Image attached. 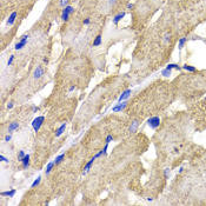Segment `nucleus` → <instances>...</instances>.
Returning <instances> with one entry per match:
<instances>
[{"mask_svg": "<svg viewBox=\"0 0 206 206\" xmlns=\"http://www.w3.org/2000/svg\"><path fill=\"white\" fill-rule=\"evenodd\" d=\"M28 38H30V35H28L27 33L22 34L21 37H20V39H19V41L16 44V46H14V48H16L17 51H20V49H22L25 46H26V45H27Z\"/></svg>", "mask_w": 206, "mask_h": 206, "instance_id": "obj_1", "label": "nucleus"}, {"mask_svg": "<svg viewBox=\"0 0 206 206\" xmlns=\"http://www.w3.org/2000/svg\"><path fill=\"white\" fill-rule=\"evenodd\" d=\"M44 121H45V117L44 115H39V117L34 118L33 121H32V127H33L34 132H38L40 130V127L43 126Z\"/></svg>", "mask_w": 206, "mask_h": 206, "instance_id": "obj_2", "label": "nucleus"}, {"mask_svg": "<svg viewBox=\"0 0 206 206\" xmlns=\"http://www.w3.org/2000/svg\"><path fill=\"white\" fill-rule=\"evenodd\" d=\"M73 12H74L73 6H68L67 5L66 7H64V9H62V12H61V20L62 21H68V18H70V16Z\"/></svg>", "mask_w": 206, "mask_h": 206, "instance_id": "obj_3", "label": "nucleus"}, {"mask_svg": "<svg viewBox=\"0 0 206 206\" xmlns=\"http://www.w3.org/2000/svg\"><path fill=\"white\" fill-rule=\"evenodd\" d=\"M147 125L151 127V128H158L160 126V118L159 117H151L150 119L147 120Z\"/></svg>", "mask_w": 206, "mask_h": 206, "instance_id": "obj_4", "label": "nucleus"}, {"mask_svg": "<svg viewBox=\"0 0 206 206\" xmlns=\"http://www.w3.org/2000/svg\"><path fill=\"white\" fill-rule=\"evenodd\" d=\"M127 104L128 102L126 101V100H124V101L119 102V104H117L114 107H112V112H114V113H117V112H121L125 110V107L127 106Z\"/></svg>", "mask_w": 206, "mask_h": 206, "instance_id": "obj_5", "label": "nucleus"}, {"mask_svg": "<svg viewBox=\"0 0 206 206\" xmlns=\"http://www.w3.org/2000/svg\"><path fill=\"white\" fill-rule=\"evenodd\" d=\"M45 74V71H44L43 66H37V68L34 70V73H33V77L34 79H40Z\"/></svg>", "mask_w": 206, "mask_h": 206, "instance_id": "obj_6", "label": "nucleus"}, {"mask_svg": "<svg viewBox=\"0 0 206 206\" xmlns=\"http://www.w3.org/2000/svg\"><path fill=\"white\" fill-rule=\"evenodd\" d=\"M132 94V89L131 88H128V89H125L121 94H120V97H119V99H118V102H121V101H124V100H126L127 98H130V95Z\"/></svg>", "mask_w": 206, "mask_h": 206, "instance_id": "obj_7", "label": "nucleus"}, {"mask_svg": "<svg viewBox=\"0 0 206 206\" xmlns=\"http://www.w3.org/2000/svg\"><path fill=\"white\" fill-rule=\"evenodd\" d=\"M95 159H97V158H95V156H94V157L91 158V159L88 160V163H87L86 165H85V167H84V170H83V174H84V175L88 173V171L91 170V167H92V165H93V163H94V160H95Z\"/></svg>", "mask_w": 206, "mask_h": 206, "instance_id": "obj_8", "label": "nucleus"}, {"mask_svg": "<svg viewBox=\"0 0 206 206\" xmlns=\"http://www.w3.org/2000/svg\"><path fill=\"white\" fill-rule=\"evenodd\" d=\"M17 17H18V13L14 11V12H12L11 13V16L8 17V19H7V21H6V24H7V26H13V24L16 22V19H17Z\"/></svg>", "mask_w": 206, "mask_h": 206, "instance_id": "obj_9", "label": "nucleus"}, {"mask_svg": "<svg viewBox=\"0 0 206 206\" xmlns=\"http://www.w3.org/2000/svg\"><path fill=\"white\" fill-rule=\"evenodd\" d=\"M125 16H126V12H125V11H123V12H119L118 14H115V16H114V18H113V20H112V21H113V24L114 25H118V22H119L121 19L125 18Z\"/></svg>", "mask_w": 206, "mask_h": 206, "instance_id": "obj_10", "label": "nucleus"}, {"mask_svg": "<svg viewBox=\"0 0 206 206\" xmlns=\"http://www.w3.org/2000/svg\"><path fill=\"white\" fill-rule=\"evenodd\" d=\"M16 192H17V190L16 188H11L9 191H3L1 192V197H9V198H13L14 197V194H16Z\"/></svg>", "mask_w": 206, "mask_h": 206, "instance_id": "obj_11", "label": "nucleus"}, {"mask_svg": "<svg viewBox=\"0 0 206 206\" xmlns=\"http://www.w3.org/2000/svg\"><path fill=\"white\" fill-rule=\"evenodd\" d=\"M30 158H31V156L30 154H26L24 158L21 159V164H22V169L26 170L28 166H30Z\"/></svg>", "mask_w": 206, "mask_h": 206, "instance_id": "obj_12", "label": "nucleus"}, {"mask_svg": "<svg viewBox=\"0 0 206 206\" xmlns=\"http://www.w3.org/2000/svg\"><path fill=\"white\" fill-rule=\"evenodd\" d=\"M138 126H139V121H138V120H134V121H132V123H131V126H130L128 131L131 133H135V132H137V130H138Z\"/></svg>", "mask_w": 206, "mask_h": 206, "instance_id": "obj_13", "label": "nucleus"}, {"mask_svg": "<svg viewBox=\"0 0 206 206\" xmlns=\"http://www.w3.org/2000/svg\"><path fill=\"white\" fill-rule=\"evenodd\" d=\"M107 148H108V144L106 143V144H105V146H104V148H102V150H100L98 153L95 154V158L98 159V158L101 157V156H106V154H107Z\"/></svg>", "mask_w": 206, "mask_h": 206, "instance_id": "obj_14", "label": "nucleus"}, {"mask_svg": "<svg viewBox=\"0 0 206 206\" xmlns=\"http://www.w3.org/2000/svg\"><path fill=\"white\" fill-rule=\"evenodd\" d=\"M101 41H102V37H101V34H98L97 37L94 38V40H93V46L94 47H98V46H100L101 45Z\"/></svg>", "mask_w": 206, "mask_h": 206, "instance_id": "obj_15", "label": "nucleus"}, {"mask_svg": "<svg viewBox=\"0 0 206 206\" xmlns=\"http://www.w3.org/2000/svg\"><path fill=\"white\" fill-rule=\"evenodd\" d=\"M165 68H167V70H177V71H180V70H183V67L182 66H179L178 64H167L166 65V67Z\"/></svg>", "mask_w": 206, "mask_h": 206, "instance_id": "obj_16", "label": "nucleus"}, {"mask_svg": "<svg viewBox=\"0 0 206 206\" xmlns=\"http://www.w3.org/2000/svg\"><path fill=\"white\" fill-rule=\"evenodd\" d=\"M65 128H66V123L61 124V126H60V127H59V128L56 131V137H57V138H59V137H60V135H61L62 133L65 132Z\"/></svg>", "mask_w": 206, "mask_h": 206, "instance_id": "obj_17", "label": "nucleus"}, {"mask_svg": "<svg viewBox=\"0 0 206 206\" xmlns=\"http://www.w3.org/2000/svg\"><path fill=\"white\" fill-rule=\"evenodd\" d=\"M186 41H187V38H186V37H183V38H180V39H179V41H178V49H179V51H182V49L184 48Z\"/></svg>", "mask_w": 206, "mask_h": 206, "instance_id": "obj_18", "label": "nucleus"}, {"mask_svg": "<svg viewBox=\"0 0 206 206\" xmlns=\"http://www.w3.org/2000/svg\"><path fill=\"white\" fill-rule=\"evenodd\" d=\"M18 127H19V124L18 123H11L8 125V133H13L16 130H18Z\"/></svg>", "mask_w": 206, "mask_h": 206, "instance_id": "obj_19", "label": "nucleus"}, {"mask_svg": "<svg viewBox=\"0 0 206 206\" xmlns=\"http://www.w3.org/2000/svg\"><path fill=\"white\" fill-rule=\"evenodd\" d=\"M54 165H56V163H54V161H51V163L47 164L46 170H45V173H46V174H49V173H51V171H52V169L54 167Z\"/></svg>", "mask_w": 206, "mask_h": 206, "instance_id": "obj_20", "label": "nucleus"}, {"mask_svg": "<svg viewBox=\"0 0 206 206\" xmlns=\"http://www.w3.org/2000/svg\"><path fill=\"white\" fill-rule=\"evenodd\" d=\"M183 70H185V71H187V72H196L197 71V68L194 67V66H191V65H187V64H185L184 66H183Z\"/></svg>", "mask_w": 206, "mask_h": 206, "instance_id": "obj_21", "label": "nucleus"}, {"mask_svg": "<svg viewBox=\"0 0 206 206\" xmlns=\"http://www.w3.org/2000/svg\"><path fill=\"white\" fill-rule=\"evenodd\" d=\"M64 159H65V153H62V154L58 156V157H57L56 159H54V163H56V165H58V164H60Z\"/></svg>", "mask_w": 206, "mask_h": 206, "instance_id": "obj_22", "label": "nucleus"}, {"mask_svg": "<svg viewBox=\"0 0 206 206\" xmlns=\"http://www.w3.org/2000/svg\"><path fill=\"white\" fill-rule=\"evenodd\" d=\"M40 182H41V177H38L35 180H34L33 183H32V185H31V188H35L38 186V185L40 184Z\"/></svg>", "mask_w": 206, "mask_h": 206, "instance_id": "obj_23", "label": "nucleus"}, {"mask_svg": "<svg viewBox=\"0 0 206 206\" xmlns=\"http://www.w3.org/2000/svg\"><path fill=\"white\" fill-rule=\"evenodd\" d=\"M172 74V71L171 70H167V68H164L163 71H161V75H164V77H170Z\"/></svg>", "mask_w": 206, "mask_h": 206, "instance_id": "obj_24", "label": "nucleus"}, {"mask_svg": "<svg viewBox=\"0 0 206 206\" xmlns=\"http://www.w3.org/2000/svg\"><path fill=\"white\" fill-rule=\"evenodd\" d=\"M170 173H171V170H170V169H165V170H164V178L169 179Z\"/></svg>", "mask_w": 206, "mask_h": 206, "instance_id": "obj_25", "label": "nucleus"}, {"mask_svg": "<svg viewBox=\"0 0 206 206\" xmlns=\"http://www.w3.org/2000/svg\"><path fill=\"white\" fill-rule=\"evenodd\" d=\"M25 156H26V154H25L24 151H19V153H18V160L19 161H21V159L25 157Z\"/></svg>", "mask_w": 206, "mask_h": 206, "instance_id": "obj_26", "label": "nucleus"}, {"mask_svg": "<svg viewBox=\"0 0 206 206\" xmlns=\"http://www.w3.org/2000/svg\"><path fill=\"white\" fill-rule=\"evenodd\" d=\"M13 61H14V56H9L8 60H7V66H11L13 64Z\"/></svg>", "mask_w": 206, "mask_h": 206, "instance_id": "obj_27", "label": "nucleus"}, {"mask_svg": "<svg viewBox=\"0 0 206 206\" xmlns=\"http://www.w3.org/2000/svg\"><path fill=\"white\" fill-rule=\"evenodd\" d=\"M105 141L107 143V144H110L111 141H113V137H112L111 134H108L107 137H106V139H105Z\"/></svg>", "mask_w": 206, "mask_h": 206, "instance_id": "obj_28", "label": "nucleus"}, {"mask_svg": "<svg viewBox=\"0 0 206 206\" xmlns=\"http://www.w3.org/2000/svg\"><path fill=\"white\" fill-rule=\"evenodd\" d=\"M67 3H68V0H60V6H61V7H66V6H67Z\"/></svg>", "mask_w": 206, "mask_h": 206, "instance_id": "obj_29", "label": "nucleus"}, {"mask_svg": "<svg viewBox=\"0 0 206 206\" xmlns=\"http://www.w3.org/2000/svg\"><path fill=\"white\" fill-rule=\"evenodd\" d=\"M0 160H1V161H4V163H8V161H9V160L7 159L6 157H4L3 154H1V156H0Z\"/></svg>", "mask_w": 206, "mask_h": 206, "instance_id": "obj_30", "label": "nucleus"}, {"mask_svg": "<svg viewBox=\"0 0 206 206\" xmlns=\"http://www.w3.org/2000/svg\"><path fill=\"white\" fill-rule=\"evenodd\" d=\"M11 139H12V135H11V133H9V134H7L6 137H5V141H9Z\"/></svg>", "mask_w": 206, "mask_h": 206, "instance_id": "obj_31", "label": "nucleus"}, {"mask_svg": "<svg viewBox=\"0 0 206 206\" xmlns=\"http://www.w3.org/2000/svg\"><path fill=\"white\" fill-rule=\"evenodd\" d=\"M38 111H39V107H38V106H33V107H32V112H33V113H37Z\"/></svg>", "mask_w": 206, "mask_h": 206, "instance_id": "obj_32", "label": "nucleus"}, {"mask_svg": "<svg viewBox=\"0 0 206 206\" xmlns=\"http://www.w3.org/2000/svg\"><path fill=\"white\" fill-rule=\"evenodd\" d=\"M89 22H91V19L89 18H86L84 20V25H89Z\"/></svg>", "mask_w": 206, "mask_h": 206, "instance_id": "obj_33", "label": "nucleus"}, {"mask_svg": "<svg viewBox=\"0 0 206 206\" xmlns=\"http://www.w3.org/2000/svg\"><path fill=\"white\" fill-rule=\"evenodd\" d=\"M170 38H171V34H165V37H164V40L165 41H167V40H170Z\"/></svg>", "mask_w": 206, "mask_h": 206, "instance_id": "obj_34", "label": "nucleus"}, {"mask_svg": "<svg viewBox=\"0 0 206 206\" xmlns=\"http://www.w3.org/2000/svg\"><path fill=\"white\" fill-rule=\"evenodd\" d=\"M13 106H14V104H13V102H9V104L7 105V110H12Z\"/></svg>", "mask_w": 206, "mask_h": 206, "instance_id": "obj_35", "label": "nucleus"}, {"mask_svg": "<svg viewBox=\"0 0 206 206\" xmlns=\"http://www.w3.org/2000/svg\"><path fill=\"white\" fill-rule=\"evenodd\" d=\"M133 4H127V9H132L133 8Z\"/></svg>", "mask_w": 206, "mask_h": 206, "instance_id": "obj_36", "label": "nucleus"}, {"mask_svg": "<svg viewBox=\"0 0 206 206\" xmlns=\"http://www.w3.org/2000/svg\"><path fill=\"white\" fill-rule=\"evenodd\" d=\"M117 3V0H108V4L110 5H113V4H115Z\"/></svg>", "mask_w": 206, "mask_h": 206, "instance_id": "obj_37", "label": "nucleus"}, {"mask_svg": "<svg viewBox=\"0 0 206 206\" xmlns=\"http://www.w3.org/2000/svg\"><path fill=\"white\" fill-rule=\"evenodd\" d=\"M74 89H75V86H74V85H73V86H71V87H70V88H68V91H70V92H73Z\"/></svg>", "mask_w": 206, "mask_h": 206, "instance_id": "obj_38", "label": "nucleus"}, {"mask_svg": "<svg viewBox=\"0 0 206 206\" xmlns=\"http://www.w3.org/2000/svg\"><path fill=\"white\" fill-rule=\"evenodd\" d=\"M43 61L45 62V64H48V59H47V58H44V59H43Z\"/></svg>", "mask_w": 206, "mask_h": 206, "instance_id": "obj_39", "label": "nucleus"}, {"mask_svg": "<svg viewBox=\"0 0 206 206\" xmlns=\"http://www.w3.org/2000/svg\"><path fill=\"white\" fill-rule=\"evenodd\" d=\"M183 171H184V167H180V169H179V173H182Z\"/></svg>", "mask_w": 206, "mask_h": 206, "instance_id": "obj_40", "label": "nucleus"}]
</instances>
